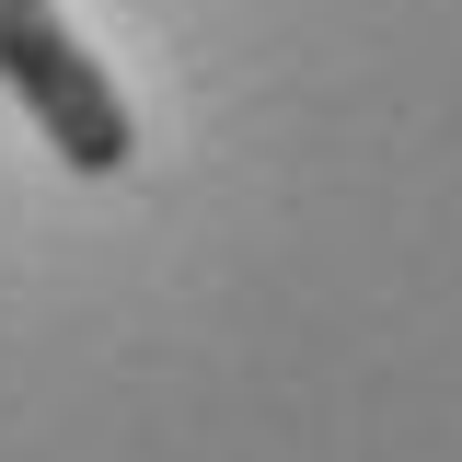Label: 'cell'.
Here are the masks:
<instances>
[{
	"mask_svg": "<svg viewBox=\"0 0 462 462\" xmlns=\"http://www.w3.org/2000/svg\"><path fill=\"white\" fill-rule=\"evenodd\" d=\"M0 93L47 127V151L69 173H127V151H139L116 81L93 69V47L58 23V0H0Z\"/></svg>",
	"mask_w": 462,
	"mask_h": 462,
	"instance_id": "6da1fadb",
	"label": "cell"
}]
</instances>
